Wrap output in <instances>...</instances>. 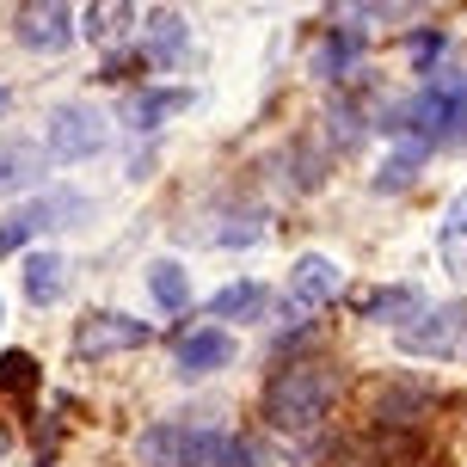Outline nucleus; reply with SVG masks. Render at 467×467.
Wrapping results in <instances>:
<instances>
[{
    "mask_svg": "<svg viewBox=\"0 0 467 467\" xmlns=\"http://www.w3.org/2000/svg\"><path fill=\"white\" fill-rule=\"evenodd\" d=\"M332 394H338V375H332L320 357H302V363L277 369L271 394H265V419H271V431H283V437H307V431L332 412Z\"/></svg>",
    "mask_w": 467,
    "mask_h": 467,
    "instance_id": "nucleus-1",
    "label": "nucleus"
},
{
    "mask_svg": "<svg viewBox=\"0 0 467 467\" xmlns=\"http://www.w3.org/2000/svg\"><path fill=\"white\" fill-rule=\"evenodd\" d=\"M381 130H388V136H406V130H419V148L467 136V74L437 68L431 80H424V93L412 99V105H394V111L381 117Z\"/></svg>",
    "mask_w": 467,
    "mask_h": 467,
    "instance_id": "nucleus-2",
    "label": "nucleus"
},
{
    "mask_svg": "<svg viewBox=\"0 0 467 467\" xmlns=\"http://www.w3.org/2000/svg\"><path fill=\"white\" fill-rule=\"evenodd\" d=\"M141 462L154 467H253V449L215 424H154L141 437Z\"/></svg>",
    "mask_w": 467,
    "mask_h": 467,
    "instance_id": "nucleus-3",
    "label": "nucleus"
},
{
    "mask_svg": "<svg viewBox=\"0 0 467 467\" xmlns=\"http://www.w3.org/2000/svg\"><path fill=\"white\" fill-rule=\"evenodd\" d=\"M462 332H467V302H437V307H419L406 327H394V338H400L406 357H431V363H443V357H455Z\"/></svg>",
    "mask_w": 467,
    "mask_h": 467,
    "instance_id": "nucleus-4",
    "label": "nucleus"
},
{
    "mask_svg": "<svg viewBox=\"0 0 467 467\" xmlns=\"http://www.w3.org/2000/svg\"><path fill=\"white\" fill-rule=\"evenodd\" d=\"M338 289H345V265L327 253H302L289 265V289H283V320H307V314H320V307L338 302Z\"/></svg>",
    "mask_w": 467,
    "mask_h": 467,
    "instance_id": "nucleus-5",
    "label": "nucleus"
},
{
    "mask_svg": "<svg viewBox=\"0 0 467 467\" xmlns=\"http://www.w3.org/2000/svg\"><path fill=\"white\" fill-rule=\"evenodd\" d=\"M154 332L141 327L136 314H117V307H99V314H87L80 327H74V357L80 363H105V357H117V350H136L148 345Z\"/></svg>",
    "mask_w": 467,
    "mask_h": 467,
    "instance_id": "nucleus-6",
    "label": "nucleus"
},
{
    "mask_svg": "<svg viewBox=\"0 0 467 467\" xmlns=\"http://www.w3.org/2000/svg\"><path fill=\"white\" fill-rule=\"evenodd\" d=\"M105 141H111L105 111H93V105H62V111H49V154H56V161H93V154H105Z\"/></svg>",
    "mask_w": 467,
    "mask_h": 467,
    "instance_id": "nucleus-7",
    "label": "nucleus"
},
{
    "mask_svg": "<svg viewBox=\"0 0 467 467\" xmlns=\"http://www.w3.org/2000/svg\"><path fill=\"white\" fill-rule=\"evenodd\" d=\"M80 13L74 6H62V0H44V6H19L13 13V31H19L25 49H37V56H56V49L74 44V31H80Z\"/></svg>",
    "mask_w": 467,
    "mask_h": 467,
    "instance_id": "nucleus-8",
    "label": "nucleus"
},
{
    "mask_svg": "<svg viewBox=\"0 0 467 467\" xmlns=\"http://www.w3.org/2000/svg\"><path fill=\"white\" fill-rule=\"evenodd\" d=\"M80 210H87V203H80L74 191H44V197H31L13 222H0V253H19L25 234H37V228H68Z\"/></svg>",
    "mask_w": 467,
    "mask_h": 467,
    "instance_id": "nucleus-9",
    "label": "nucleus"
},
{
    "mask_svg": "<svg viewBox=\"0 0 467 467\" xmlns=\"http://www.w3.org/2000/svg\"><path fill=\"white\" fill-rule=\"evenodd\" d=\"M222 363H234V338L222 327H197L179 338V375L197 381V375H215Z\"/></svg>",
    "mask_w": 467,
    "mask_h": 467,
    "instance_id": "nucleus-10",
    "label": "nucleus"
},
{
    "mask_svg": "<svg viewBox=\"0 0 467 467\" xmlns=\"http://www.w3.org/2000/svg\"><path fill=\"white\" fill-rule=\"evenodd\" d=\"M25 296L37 307L62 302V296H68V258L62 253H31L25 258Z\"/></svg>",
    "mask_w": 467,
    "mask_h": 467,
    "instance_id": "nucleus-11",
    "label": "nucleus"
},
{
    "mask_svg": "<svg viewBox=\"0 0 467 467\" xmlns=\"http://www.w3.org/2000/svg\"><path fill=\"white\" fill-rule=\"evenodd\" d=\"M191 93L185 87H141V93H130V130H161L172 111H185Z\"/></svg>",
    "mask_w": 467,
    "mask_h": 467,
    "instance_id": "nucleus-12",
    "label": "nucleus"
},
{
    "mask_svg": "<svg viewBox=\"0 0 467 467\" xmlns=\"http://www.w3.org/2000/svg\"><path fill=\"white\" fill-rule=\"evenodd\" d=\"M437 253H443L449 271H467V185L449 197L443 222H437Z\"/></svg>",
    "mask_w": 467,
    "mask_h": 467,
    "instance_id": "nucleus-13",
    "label": "nucleus"
},
{
    "mask_svg": "<svg viewBox=\"0 0 467 467\" xmlns=\"http://www.w3.org/2000/svg\"><path fill=\"white\" fill-rule=\"evenodd\" d=\"M210 314L215 320H258L265 314V283H253V277H240V283H228V289H215L210 296Z\"/></svg>",
    "mask_w": 467,
    "mask_h": 467,
    "instance_id": "nucleus-14",
    "label": "nucleus"
},
{
    "mask_svg": "<svg viewBox=\"0 0 467 467\" xmlns=\"http://www.w3.org/2000/svg\"><path fill=\"white\" fill-rule=\"evenodd\" d=\"M148 56H154V62H179V56H185V19H179V13H172V6H154V13H148Z\"/></svg>",
    "mask_w": 467,
    "mask_h": 467,
    "instance_id": "nucleus-15",
    "label": "nucleus"
},
{
    "mask_svg": "<svg viewBox=\"0 0 467 467\" xmlns=\"http://www.w3.org/2000/svg\"><path fill=\"white\" fill-rule=\"evenodd\" d=\"M419 307H424V296L412 283H388V289H375L369 302H363V314H369V320H388V327H406Z\"/></svg>",
    "mask_w": 467,
    "mask_h": 467,
    "instance_id": "nucleus-16",
    "label": "nucleus"
},
{
    "mask_svg": "<svg viewBox=\"0 0 467 467\" xmlns=\"http://www.w3.org/2000/svg\"><path fill=\"white\" fill-rule=\"evenodd\" d=\"M148 289H154V302H161V307H172V314H185V302H191L185 265H172V258H161V265H148Z\"/></svg>",
    "mask_w": 467,
    "mask_h": 467,
    "instance_id": "nucleus-17",
    "label": "nucleus"
},
{
    "mask_svg": "<svg viewBox=\"0 0 467 467\" xmlns=\"http://www.w3.org/2000/svg\"><path fill=\"white\" fill-rule=\"evenodd\" d=\"M419 161H424L419 141H412V148H394V154L381 161V172H375V191H406L412 179H419Z\"/></svg>",
    "mask_w": 467,
    "mask_h": 467,
    "instance_id": "nucleus-18",
    "label": "nucleus"
},
{
    "mask_svg": "<svg viewBox=\"0 0 467 467\" xmlns=\"http://www.w3.org/2000/svg\"><path fill=\"white\" fill-rule=\"evenodd\" d=\"M350 56H357V31H338V37H327V49H320V74H327V80H345L350 74Z\"/></svg>",
    "mask_w": 467,
    "mask_h": 467,
    "instance_id": "nucleus-19",
    "label": "nucleus"
},
{
    "mask_svg": "<svg viewBox=\"0 0 467 467\" xmlns=\"http://www.w3.org/2000/svg\"><path fill=\"white\" fill-rule=\"evenodd\" d=\"M130 19H136L130 6H87V37H99V44H105V37H117Z\"/></svg>",
    "mask_w": 467,
    "mask_h": 467,
    "instance_id": "nucleus-20",
    "label": "nucleus"
},
{
    "mask_svg": "<svg viewBox=\"0 0 467 467\" xmlns=\"http://www.w3.org/2000/svg\"><path fill=\"white\" fill-rule=\"evenodd\" d=\"M31 381H37V363H31L25 350H6V357H0V388H13V394H25Z\"/></svg>",
    "mask_w": 467,
    "mask_h": 467,
    "instance_id": "nucleus-21",
    "label": "nucleus"
},
{
    "mask_svg": "<svg viewBox=\"0 0 467 467\" xmlns=\"http://www.w3.org/2000/svg\"><path fill=\"white\" fill-rule=\"evenodd\" d=\"M406 56H412L419 68H437V62H443V31H412V37H406Z\"/></svg>",
    "mask_w": 467,
    "mask_h": 467,
    "instance_id": "nucleus-22",
    "label": "nucleus"
},
{
    "mask_svg": "<svg viewBox=\"0 0 467 467\" xmlns=\"http://www.w3.org/2000/svg\"><path fill=\"white\" fill-rule=\"evenodd\" d=\"M25 179H37V166H31V148H13V154H0V191L25 185Z\"/></svg>",
    "mask_w": 467,
    "mask_h": 467,
    "instance_id": "nucleus-23",
    "label": "nucleus"
},
{
    "mask_svg": "<svg viewBox=\"0 0 467 467\" xmlns=\"http://www.w3.org/2000/svg\"><path fill=\"white\" fill-rule=\"evenodd\" d=\"M6 105H13V93H6V87H0V117H6Z\"/></svg>",
    "mask_w": 467,
    "mask_h": 467,
    "instance_id": "nucleus-24",
    "label": "nucleus"
},
{
    "mask_svg": "<svg viewBox=\"0 0 467 467\" xmlns=\"http://www.w3.org/2000/svg\"><path fill=\"white\" fill-rule=\"evenodd\" d=\"M0 462H6V431H0Z\"/></svg>",
    "mask_w": 467,
    "mask_h": 467,
    "instance_id": "nucleus-25",
    "label": "nucleus"
}]
</instances>
